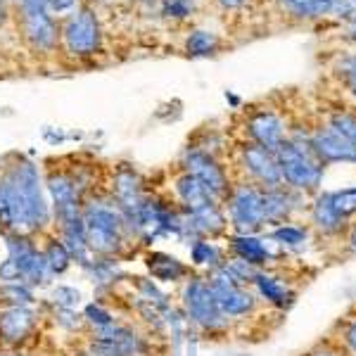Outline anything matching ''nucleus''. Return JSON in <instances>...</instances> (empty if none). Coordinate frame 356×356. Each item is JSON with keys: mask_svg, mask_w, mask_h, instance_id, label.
<instances>
[{"mask_svg": "<svg viewBox=\"0 0 356 356\" xmlns=\"http://www.w3.org/2000/svg\"><path fill=\"white\" fill-rule=\"evenodd\" d=\"M344 33H347L349 41L356 43V17H349L347 24H344Z\"/></svg>", "mask_w": 356, "mask_h": 356, "instance_id": "c9c22d12", "label": "nucleus"}, {"mask_svg": "<svg viewBox=\"0 0 356 356\" xmlns=\"http://www.w3.org/2000/svg\"><path fill=\"white\" fill-rule=\"evenodd\" d=\"M183 302H186V312L193 318L195 325L204 330H219L226 325V316L221 314L219 304H216L214 295H211L209 283L202 278H193L186 285L183 292Z\"/></svg>", "mask_w": 356, "mask_h": 356, "instance_id": "1a4fd4ad", "label": "nucleus"}, {"mask_svg": "<svg viewBox=\"0 0 356 356\" xmlns=\"http://www.w3.org/2000/svg\"><path fill=\"white\" fill-rule=\"evenodd\" d=\"M50 193V200H53V214L57 223H60V231L72 226H79L81 219V191H79V183L72 174H65V171H53L45 181Z\"/></svg>", "mask_w": 356, "mask_h": 356, "instance_id": "423d86ee", "label": "nucleus"}, {"mask_svg": "<svg viewBox=\"0 0 356 356\" xmlns=\"http://www.w3.org/2000/svg\"><path fill=\"white\" fill-rule=\"evenodd\" d=\"M240 154H243L245 169L250 171V174L254 176L257 181L261 183V186L278 188L280 183H283V178H280L278 162H275V154L271 150L257 145V143H245L243 150H240Z\"/></svg>", "mask_w": 356, "mask_h": 356, "instance_id": "f8f14e48", "label": "nucleus"}, {"mask_svg": "<svg viewBox=\"0 0 356 356\" xmlns=\"http://www.w3.org/2000/svg\"><path fill=\"white\" fill-rule=\"evenodd\" d=\"M191 10V0H162V15L171 19H186Z\"/></svg>", "mask_w": 356, "mask_h": 356, "instance_id": "7c9ffc66", "label": "nucleus"}, {"mask_svg": "<svg viewBox=\"0 0 356 356\" xmlns=\"http://www.w3.org/2000/svg\"><path fill=\"white\" fill-rule=\"evenodd\" d=\"M273 238L278 240V243H283V245H302L304 240H307V233L302 231V228H297V226H280V228H275L273 231Z\"/></svg>", "mask_w": 356, "mask_h": 356, "instance_id": "c85d7f7f", "label": "nucleus"}, {"mask_svg": "<svg viewBox=\"0 0 356 356\" xmlns=\"http://www.w3.org/2000/svg\"><path fill=\"white\" fill-rule=\"evenodd\" d=\"M280 5L297 19H318L335 13L337 0H280Z\"/></svg>", "mask_w": 356, "mask_h": 356, "instance_id": "f3484780", "label": "nucleus"}, {"mask_svg": "<svg viewBox=\"0 0 356 356\" xmlns=\"http://www.w3.org/2000/svg\"><path fill=\"white\" fill-rule=\"evenodd\" d=\"M76 3L79 0H48V10L50 15H72L76 13Z\"/></svg>", "mask_w": 356, "mask_h": 356, "instance_id": "2f4dec72", "label": "nucleus"}, {"mask_svg": "<svg viewBox=\"0 0 356 356\" xmlns=\"http://www.w3.org/2000/svg\"><path fill=\"white\" fill-rule=\"evenodd\" d=\"M176 195L183 202V207H186V211H197L209 204H216V200L211 197L209 191L191 174H183L176 178Z\"/></svg>", "mask_w": 356, "mask_h": 356, "instance_id": "2eb2a0df", "label": "nucleus"}, {"mask_svg": "<svg viewBox=\"0 0 356 356\" xmlns=\"http://www.w3.org/2000/svg\"><path fill=\"white\" fill-rule=\"evenodd\" d=\"M328 126L335 131V134H340L342 138H347L349 143H354L356 145V117L354 114H347V112L332 114Z\"/></svg>", "mask_w": 356, "mask_h": 356, "instance_id": "bb28decb", "label": "nucleus"}, {"mask_svg": "<svg viewBox=\"0 0 356 356\" xmlns=\"http://www.w3.org/2000/svg\"><path fill=\"white\" fill-rule=\"evenodd\" d=\"M22 10V33L24 41L38 53H53L60 26L48 10V0H19Z\"/></svg>", "mask_w": 356, "mask_h": 356, "instance_id": "39448f33", "label": "nucleus"}, {"mask_svg": "<svg viewBox=\"0 0 356 356\" xmlns=\"http://www.w3.org/2000/svg\"><path fill=\"white\" fill-rule=\"evenodd\" d=\"M5 17H8V3H5V0H0V26L5 24Z\"/></svg>", "mask_w": 356, "mask_h": 356, "instance_id": "4c0bfd02", "label": "nucleus"}, {"mask_svg": "<svg viewBox=\"0 0 356 356\" xmlns=\"http://www.w3.org/2000/svg\"><path fill=\"white\" fill-rule=\"evenodd\" d=\"M349 243H352V250H356V226H354L352 235H349Z\"/></svg>", "mask_w": 356, "mask_h": 356, "instance_id": "ea45409f", "label": "nucleus"}, {"mask_svg": "<svg viewBox=\"0 0 356 356\" xmlns=\"http://www.w3.org/2000/svg\"><path fill=\"white\" fill-rule=\"evenodd\" d=\"M86 318H88L90 325H95V330L110 328V325L114 323L112 314L107 312L105 307H100V304H90V307L86 309Z\"/></svg>", "mask_w": 356, "mask_h": 356, "instance_id": "cd10ccee", "label": "nucleus"}, {"mask_svg": "<svg viewBox=\"0 0 356 356\" xmlns=\"http://www.w3.org/2000/svg\"><path fill=\"white\" fill-rule=\"evenodd\" d=\"M183 166H186V174L197 178L214 200L228 197V193H231L228 176L223 171V166L214 159V154L195 147V150H188L183 154Z\"/></svg>", "mask_w": 356, "mask_h": 356, "instance_id": "9d476101", "label": "nucleus"}, {"mask_svg": "<svg viewBox=\"0 0 356 356\" xmlns=\"http://www.w3.org/2000/svg\"><path fill=\"white\" fill-rule=\"evenodd\" d=\"M328 197H330V207L337 211V216L349 219V216L356 214V188H344V191L328 193Z\"/></svg>", "mask_w": 356, "mask_h": 356, "instance_id": "b1692460", "label": "nucleus"}, {"mask_svg": "<svg viewBox=\"0 0 356 356\" xmlns=\"http://www.w3.org/2000/svg\"><path fill=\"white\" fill-rule=\"evenodd\" d=\"M147 268L157 280H178L186 275V266L176 257L162 254V252H152L147 257Z\"/></svg>", "mask_w": 356, "mask_h": 356, "instance_id": "6ab92c4d", "label": "nucleus"}, {"mask_svg": "<svg viewBox=\"0 0 356 356\" xmlns=\"http://www.w3.org/2000/svg\"><path fill=\"white\" fill-rule=\"evenodd\" d=\"M216 48H219V38L211 31L197 29V31H191V36L186 38V50H188V55H193V57H207L214 53Z\"/></svg>", "mask_w": 356, "mask_h": 356, "instance_id": "4be33fe9", "label": "nucleus"}, {"mask_svg": "<svg viewBox=\"0 0 356 356\" xmlns=\"http://www.w3.org/2000/svg\"><path fill=\"white\" fill-rule=\"evenodd\" d=\"M273 154L280 169V178L290 188H297V191H316L321 186V181H323V162L314 154L309 140L304 145L297 138H292V140L285 138L283 145Z\"/></svg>", "mask_w": 356, "mask_h": 356, "instance_id": "7ed1b4c3", "label": "nucleus"}, {"mask_svg": "<svg viewBox=\"0 0 356 356\" xmlns=\"http://www.w3.org/2000/svg\"><path fill=\"white\" fill-rule=\"evenodd\" d=\"M191 257L193 264H197V266H211V268L219 266V250L209 240H195Z\"/></svg>", "mask_w": 356, "mask_h": 356, "instance_id": "393cba45", "label": "nucleus"}, {"mask_svg": "<svg viewBox=\"0 0 356 356\" xmlns=\"http://www.w3.org/2000/svg\"><path fill=\"white\" fill-rule=\"evenodd\" d=\"M216 3H219L223 10H238V8H243L247 0H216Z\"/></svg>", "mask_w": 356, "mask_h": 356, "instance_id": "e433bc0d", "label": "nucleus"}, {"mask_svg": "<svg viewBox=\"0 0 356 356\" xmlns=\"http://www.w3.org/2000/svg\"><path fill=\"white\" fill-rule=\"evenodd\" d=\"M50 223V207L41 191L38 166L19 159L0 178V226L10 233L43 231Z\"/></svg>", "mask_w": 356, "mask_h": 356, "instance_id": "f257e3e1", "label": "nucleus"}, {"mask_svg": "<svg viewBox=\"0 0 356 356\" xmlns=\"http://www.w3.org/2000/svg\"><path fill=\"white\" fill-rule=\"evenodd\" d=\"M83 233L88 250L97 257H114L126 247V235L131 233L124 214L112 200L93 197L81 209Z\"/></svg>", "mask_w": 356, "mask_h": 356, "instance_id": "f03ea898", "label": "nucleus"}, {"mask_svg": "<svg viewBox=\"0 0 356 356\" xmlns=\"http://www.w3.org/2000/svg\"><path fill=\"white\" fill-rule=\"evenodd\" d=\"M207 283H209L211 295L226 318L228 316H245L254 309V297L243 288V283L235 278L226 264H219Z\"/></svg>", "mask_w": 356, "mask_h": 356, "instance_id": "6e6552de", "label": "nucleus"}, {"mask_svg": "<svg viewBox=\"0 0 356 356\" xmlns=\"http://www.w3.org/2000/svg\"><path fill=\"white\" fill-rule=\"evenodd\" d=\"M231 250L240 261H247L250 266H264L268 261V250L261 240L254 235H235L231 240Z\"/></svg>", "mask_w": 356, "mask_h": 356, "instance_id": "dca6fc26", "label": "nucleus"}, {"mask_svg": "<svg viewBox=\"0 0 356 356\" xmlns=\"http://www.w3.org/2000/svg\"><path fill=\"white\" fill-rule=\"evenodd\" d=\"M312 216H314V223L323 233H337V231H342V228H344V219H342V216H337V211L330 207L328 193H325L323 197L316 200Z\"/></svg>", "mask_w": 356, "mask_h": 356, "instance_id": "aec40b11", "label": "nucleus"}, {"mask_svg": "<svg viewBox=\"0 0 356 356\" xmlns=\"http://www.w3.org/2000/svg\"><path fill=\"white\" fill-rule=\"evenodd\" d=\"M43 259H45V266H48V273L50 275H57L62 271H67V266L72 264V257H69L67 247L60 243V240H53L48 247L43 250Z\"/></svg>", "mask_w": 356, "mask_h": 356, "instance_id": "5701e85b", "label": "nucleus"}, {"mask_svg": "<svg viewBox=\"0 0 356 356\" xmlns=\"http://www.w3.org/2000/svg\"><path fill=\"white\" fill-rule=\"evenodd\" d=\"M60 41L72 57H90L102 48V26L90 8L72 13L60 26Z\"/></svg>", "mask_w": 356, "mask_h": 356, "instance_id": "20e7f679", "label": "nucleus"}, {"mask_svg": "<svg viewBox=\"0 0 356 356\" xmlns=\"http://www.w3.org/2000/svg\"><path fill=\"white\" fill-rule=\"evenodd\" d=\"M340 74L344 79H352L356 76V55H349V57H344V60L340 62Z\"/></svg>", "mask_w": 356, "mask_h": 356, "instance_id": "f704fd0d", "label": "nucleus"}, {"mask_svg": "<svg viewBox=\"0 0 356 356\" xmlns=\"http://www.w3.org/2000/svg\"><path fill=\"white\" fill-rule=\"evenodd\" d=\"M53 300L60 309H69V312H74V309L79 307V302H81V292L74 290V288H57L53 292Z\"/></svg>", "mask_w": 356, "mask_h": 356, "instance_id": "c756f323", "label": "nucleus"}, {"mask_svg": "<svg viewBox=\"0 0 356 356\" xmlns=\"http://www.w3.org/2000/svg\"><path fill=\"white\" fill-rule=\"evenodd\" d=\"M254 283H257V290L261 292V297L266 302L275 304V307H285V304H290L292 292L285 288V283H280L278 278L266 275V273H257Z\"/></svg>", "mask_w": 356, "mask_h": 356, "instance_id": "412c9836", "label": "nucleus"}, {"mask_svg": "<svg viewBox=\"0 0 356 356\" xmlns=\"http://www.w3.org/2000/svg\"><path fill=\"white\" fill-rule=\"evenodd\" d=\"M309 145L316 157L323 164H335V162H356V145L349 143L347 138L330 129V126H321L316 129L312 138H309Z\"/></svg>", "mask_w": 356, "mask_h": 356, "instance_id": "9b49d317", "label": "nucleus"}, {"mask_svg": "<svg viewBox=\"0 0 356 356\" xmlns=\"http://www.w3.org/2000/svg\"><path fill=\"white\" fill-rule=\"evenodd\" d=\"M335 15L344 17V19H349V17H356V0H337Z\"/></svg>", "mask_w": 356, "mask_h": 356, "instance_id": "473e14b6", "label": "nucleus"}, {"mask_svg": "<svg viewBox=\"0 0 356 356\" xmlns=\"http://www.w3.org/2000/svg\"><path fill=\"white\" fill-rule=\"evenodd\" d=\"M228 214L240 235H252L266 223L264 219L261 191L250 183H240L228 193Z\"/></svg>", "mask_w": 356, "mask_h": 356, "instance_id": "0eeeda50", "label": "nucleus"}, {"mask_svg": "<svg viewBox=\"0 0 356 356\" xmlns=\"http://www.w3.org/2000/svg\"><path fill=\"white\" fill-rule=\"evenodd\" d=\"M342 340H344V344H347L349 352H354V354H356V321H352V323L344 325Z\"/></svg>", "mask_w": 356, "mask_h": 356, "instance_id": "72a5a7b5", "label": "nucleus"}, {"mask_svg": "<svg viewBox=\"0 0 356 356\" xmlns=\"http://www.w3.org/2000/svg\"><path fill=\"white\" fill-rule=\"evenodd\" d=\"M0 295L5 297V302H10V307H29L33 300L31 295V288H29L26 283H8L3 290H0Z\"/></svg>", "mask_w": 356, "mask_h": 356, "instance_id": "a878e982", "label": "nucleus"}, {"mask_svg": "<svg viewBox=\"0 0 356 356\" xmlns=\"http://www.w3.org/2000/svg\"><path fill=\"white\" fill-rule=\"evenodd\" d=\"M261 204H264V219L278 223L290 214L292 204H290V195L283 188H266L261 191Z\"/></svg>", "mask_w": 356, "mask_h": 356, "instance_id": "a211bd4d", "label": "nucleus"}, {"mask_svg": "<svg viewBox=\"0 0 356 356\" xmlns=\"http://www.w3.org/2000/svg\"><path fill=\"white\" fill-rule=\"evenodd\" d=\"M36 328V314L29 307H8L0 314V342L19 344Z\"/></svg>", "mask_w": 356, "mask_h": 356, "instance_id": "4468645a", "label": "nucleus"}, {"mask_svg": "<svg viewBox=\"0 0 356 356\" xmlns=\"http://www.w3.org/2000/svg\"><path fill=\"white\" fill-rule=\"evenodd\" d=\"M247 134H250V143L275 152L285 140V124L275 112L259 110L247 119Z\"/></svg>", "mask_w": 356, "mask_h": 356, "instance_id": "ddd939ff", "label": "nucleus"}, {"mask_svg": "<svg viewBox=\"0 0 356 356\" xmlns=\"http://www.w3.org/2000/svg\"><path fill=\"white\" fill-rule=\"evenodd\" d=\"M347 81V88H349V93H352L354 97H356V76H352V79H344Z\"/></svg>", "mask_w": 356, "mask_h": 356, "instance_id": "58836bf2", "label": "nucleus"}]
</instances>
